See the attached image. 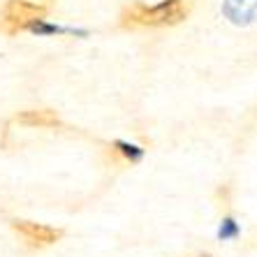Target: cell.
Instances as JSON below:
<instances>
[{
    "instance_id": "6da1fadb",
    "label": "cell",
    "mask_w": 257,
    "mask_h": 257,
    "mask_svg": "<svg viewBox=\"0 0 257 257\" xmlns=\"http://www.w3.org/2000/svg\"><path fill=\"white\" fill-rule=\"evenodd\" d=\"M192 12V0H165L156 7L144 3H130L120 12V28H169L186 21Z\"/></svg>"
},
{
    "instance_id": "7a4b0ae2",
    "label": "cell",
    "mask_w": 257,
    "mask_h": 257,
    "mask_svg": "<svg viewBox=\"0 0 257 257\" xmlns=\"http://www.w3.org/2000/svg\"><path fill=\"white\" fill-rule=\"evenodd\" d=\"M44 14H47V7L42 5H35L28 0H10L0 14V33H5V35L24 33L35 21L44 19Z\"/></svg>"
},
{
    "instance_id": "3957f363",
    "label": "cell",
    "mask_w": 257,
    "mask_h": 257,
    "mask_svg": "<svg viewBox=\"0 0 257 257\" xmlns=\"http://www.w3.org/2000/svg\"><path fill=\"white\" fill-rule=\"evenodd\" d=\"M12 229L17 234H21L30 245H51L63 236V232L56 227H49L42 222H33V220H12Z\"/></svg>"
},
{
    "instance_id": "277c9868",
    "label": "cell",
    "mask_w": 257,
    "mask_h": 257,
    "mask_svg": "<svg viewBox=\"0 0 257 257\" xmlns=\"http://www.w3.org/2000/svg\"><path fill=\"white\" fill-rule=\"evenodd\" d=\"M17 123H21V125L26 127H56L60 125L58 116H56V111H51V109H30V111H21V114H17Z\"/></svg>"
},
{
    "instance_id": "5b68a950",
    "label": "cell",
    "mask_w": 257,
    "mask_h": 257,
    "mask_svg": "<svg viewBox=\"0 0 257 257\" xmlns=\"http://www.w3.org/2000/svg\"><path fill=\"white\" fill-rule=\"evenodd\" d=\"M109 153L120 162H137L142 158V149L130 146V144H123V142H116L114 146H109Z\"/></svg>"
},
{
    "instance_id": "8992f818",
    "label": "cell",
    "mask_w": 257,
    "mask_h": 257,
    "mask_svg": "<svg viewBox=\"0 0 257 257\" xmlns=\"http://www.w3.org/2000/svg\"><path fill=\"white\" fill-rule=\"evenodd\" d=\"M28 3H35V5H37V3H40V5H42V7H47L49 3H54V0H28Z\"/></svg>"
},
{
    "instance_id": "52a82bcc",
    "label": "cell",
    "mask_w": 257,
    "mask_h": 257,
    "mask_svg": "<svg viewBox=\"0 0 257 257\" xmlns=\"http://www.w3.org/2000/svg\"><path fill=\"white\" fill-rule=\"evenodd\" d=\"M197 257H211V255H197Z\"/></svg>"
}]
</instances>
